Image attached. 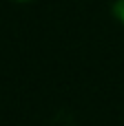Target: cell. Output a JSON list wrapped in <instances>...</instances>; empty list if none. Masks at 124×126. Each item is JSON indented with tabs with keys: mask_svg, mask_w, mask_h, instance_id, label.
I'll use <instances>...</instances> for the list:
<instances>
[{
	"mask_svg": "<svg viewBox=\"0 0 124 126\" xmlns=\"http://www.w3.org/2000/svg\"><path fill=\"white\" fill-rule=\"evenodd\" d=\"M113 13H115V18L124 22V0H118L115 4H113Z\"/></svg>",
	"mask_w": 124,
	"mask_h": 126,
	"instance_id": "1",
	"label": "cell"
},
{
	"mask_svg": "<svg viewBox=\"0 0 124 126\" xmlns=\"http://www.w3.org/2000/svg\"><path fill=\"white\" fill-rule=\"evenodd\" d=\"M18 2H29V0H18Z\"/></svg>",
	"mask_w": 124,
	"mask_h": 126,
	"instance_id": "2",
	"label": "cell"
}]
</instances>
